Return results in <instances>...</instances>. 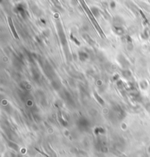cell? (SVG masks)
Returning <instances> with one entry per match:
<instances>
[{
	"label": "cell",
	"mask_w": 150,
	"mask_h": 157,
	"mask_svg": "<svg viewBox=\"0 0 150 157\" xmlns=\"http://www.w3.org/2000/svg\"><path fill=\"white\" fill-rule=\"evenodd\" d=\"M94 95H95V98H96V99L97 100V101L98 102H100V104H104V101L101 98V97H100L99 95L97 93V92H94Z\"/></svg>",
	"instance_id": "cell-3"
},
{
	"label": "cell",
	"mask_w": 150,
	"mask_h": 157,
	"mask_svg": "<svg viewBox=\"0 0 150 157\" xmlns=\"http://www.w3.org/2000/svg\"><path fill=\"white\" fill-rule=\"evenodd\" d=\"M140 13L141 14V16H142V17H143V19H145V21H146V23H147V19H146V17H145V16H144V14L143 13V12H142V11H141V10H140Z\"/></svg>",
	"instance_id": "cell-5"
},
{
	"label": "cell",
	"mask_w": 150,
	"mask_h": 157,
	"mask_svg": "<svg viewBox=\"0 0 150 157\" xmlns=\"http://www.w3.org/2000/svg\"><path fill=\"white\" fill-rule=\"evenodd\" d=\"M81 4L83 5V7H84V8L85 11L86 12V13L88 14L89 17L91 19V21H92V24L95 25V27H96L97 30L100 32V36L102 37V38H105V36L103 35V32L102 31V29H101V28L100 27V26H99V24H97V21L95 20V17H94V16L92 15V13H91V11H90V10L89 9V8L87 7V5L85 4V2H84V1H81Z\"/></svg>",
	"instance_id": "cell-1"
},
{
	"label": "cell",
	"mask_w": 150,
	"mask_h": 157,
	"mask_svg": "<svg viewBox=\"0 0 150 157\" xmlns=\"http://www.w3.org/2000/svg\"><path fill=\"white\" fill-rule=\"evenodd\" d=\"M70 38H72V40H74V41H75V43H77L78 46H79V45H80V43H79V42H78V40L76 39V38H74V37H73V34H71V35H70Z\"/></svg>",
	"instance_id": "cell-4"
},
{
	"label": "cell",
	"mask_w": 150,
	"mask_h": 157,
	"mask_svg": "<svg viewBox=\"0 0 150 157\" xmlns=\"http://www.w3.org/2000/svg\"><path fill=\"white\" fill-rule=\"evenodd\" d=\"M8 22H9V26H10V29H11V31L12 32V34H13L14 37L16 38V39H19V37H18V35L17 32H16V29H15V27H14V25H13L12 21V19L10 18V17L8 18Z\"/></svg>",
	"instance_id": "cell-2"
}]
</instances>
